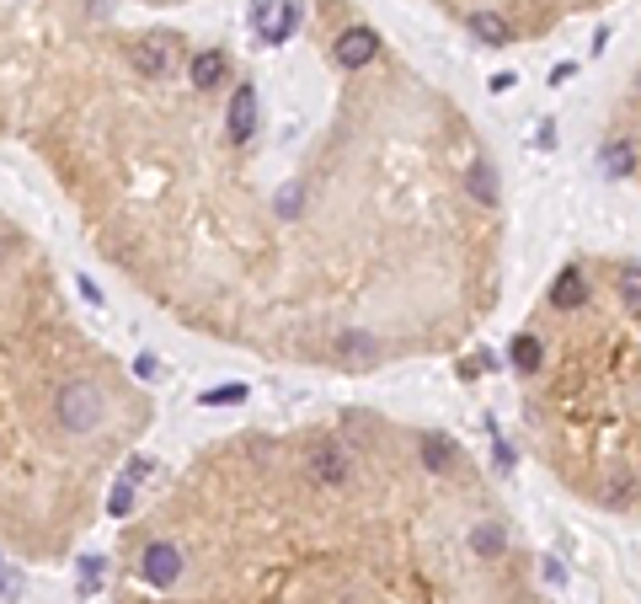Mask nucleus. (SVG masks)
Masks as SVG:
<instances>
[{
  "label": "nucleus",
  "mask_w": 641,
  "mask_h": 604,
  "mask_svg": "<svg viewBox=\"0 0 641 604\" xmlns=\"http://www.w3.org/2000/svg\"><path fill=\"white\" fill-rule=\"evenodd\" d=\"M139 572H145V583H155V588H171L182 578V551L171 546V540H150L145 546V556H139Z\"/></svg>",
  "instance_id": "3"
},
{
  "label": "nucleus",
  "mask_w": 641,
  "mask_h": 604,
  "mask_svg": "<svg viewBox=\"0 0 641 604\" xmlns=\"http://www.w3.org/2000/svg\"><path fill=\"white\" fill-rule=\"evenodd\" d=\"M471 551L476 556H497V551H503V530H497V524H476V530H471Z\"/></svg>",
  "instance_id": "15"
},
{
  "label": "nucleus",
  "mask_w": 641,
  "mask_h": 604,
  "mask_svg": "<svg viewBox=\"0 0 641 604\" xmlns=\"http://www.w3.org/2000/svg\"><path fill=\"white\" fill-rule=\"evenodd\" d=\"M54 412H59V423H65V433H91V428H97V417H102V391L91 380H75V385L59 391Z\"/></svg>",
  "instance_id": "1"
},
{
  "label": "nucleus",
  "mask_w": 641,
  "mask_h": 604,
  "mask_svg": "<svg viewBox=\"0 0 641 604\" xmlns=\"http://www.w3.org/2000/svg\"><path fill=\"white\" fill-rule=\"evenodd\" d=\"M113 11V0H91V17H107Z\"/></svg>",
  "instance_id": "23"
},
{
  "label": "nucleus",
  "mask_w": 641,
  "mask_h": 604,
  "mask_svg": "<svg viewBox=\"0 0 641 604\" xmlns=\"http://www.w3.org/2000/svg\"><path fill=\"white\" fill-rule=\"evenodd\" d=\"M102 583V556H81V594H97Z\"/></svg>",
  "instance_id": "19"
},
{
  "label": "nucleus",
  "mask_w": 641,
  "mask_h": 604,
  "mask_svg": "<svg viewBox=\"0 0 641 604\" xmlns=\"http://www.w3.org/2000/svg\"><path fill=\"white\" fill-rule=\"evenodd\" d=\"M230 75V59L220 49H198L193 65H187V81H193V91H214Z\"/></svg>",
  "instance_id": "6"
},
{
  "label": "nucleus",
  "mask_w": 641,
  "mask_h": 604,
  "mask_svg": "<svg viewBox=\"0 0 641 604\" xmlns=\"http://www.w3.org/2000/svg\"><path fill=\"white\" fill-rule=\"evenodd\" d=\"M134 375L139 380H155V375H161V364H155V359H134Z\"/></svg>",
  "instance_id": "21"
},
{
  "label": "nucleus",
  "mask_w": 641,
  "mask_h": 604,
  "mask_svg": "<svg viewBox=\"0 0 641 604\" xmlns=\"http://www.w3.org/2000/svg\"><path fill=\"white\" fill-rule=\"evenodd\" d=\"M278 209H284V214H294V209H300V188H289L284 198H278Z\"/></svg>",
  "instance_id": "22"
},
{
  "label": "nucleus",
  "mask_w": 641,
  "mask_h": 604,
  "mask_svg": "<svg viewBox=\"0 0 641 604\" xmlns=\"http://www.w3.org/2000/svg\"><path fill=\"white\" fill-rule=\"evenodd\" d=\"M129 508H134V482H118L113 492H107V514H113V519H123Z\"/></svg>",
  "instance_id": "18"
},
{
  "label": "nucleus",
  "mask_w": 641,
  "mask_h": 604,
  "mask_svg": "<svg viewBox=\"0 0 641 604\" xmlns=\"http://www.w3.org/2000/svg\"><path fill=\"white\" fill-rule=\"evenodd\" d=\"M310 471H316V482H348V476H353V466H348V455H342V449L337 444H321L316 449V455H310Z\"/></svg>",
  "instance_id": "7"
},
{
  "label": "nucleus",
  "mask_w": 641,
  "mask_h": 604,
  "mask_svg": "<svg viewBox=\"0 0 641 604\" xmlns=\"http://www.w3.org/2000/svg\"><path fill=\"white\" fill-rule=\"evenodd\" d=\"M465 188H471L476 204H497V172H492L487 161H476L471 172H465Z\"/></svg>",
  "instance_id": "12"
},
{
  "label": "nucleus",
  "mask_w": 641,
  "mask_h": 604,
  "mask_svg": "<svg viewBox=\"0 0 641 604\" xmlns=\"http://www.w3.org/2000/svg\"><path fill=\"white\" fill-rule=\"evenodd\" d=\"M198 401H203V407H241V401H246V385H241V380H225V385H214V391H203Z\"/></svg>",
  "instance_id": "14"
},
{
  "label": "nucleus",
  "mask_w": 641,
  "mask_h": 604,
  "mask_svg": "<svg viewBox=\"0 0 641 604\" xmlns=\"http://www.w3.org/2000/svg\"><path fill=\"white\" fill-rule=\"evenodd\" d=\"M615 294H620V305H631V311L641 316V262L615 273Z\"/></svg>",
  "instance_id": "13"
},
{
  "label": "nucleus",
  "mask_w": 641,
  "mask_h": 604,
  "mask_svg": "<svg viewBox=\"0 0 641 604\" xmlns=\"http://www.w3.org/2000/svg\"><path fill=\"white\" fill-rule=\"evenodd\" d=\"M134 65L145 70V75H161V70H166V43H139V49H134Z\"/></svg>",
  "instance_id": "16"
},
{
  "label": "nucleus",
  "mask_w": 641,
  "mask_h": 604,
  "mask_svg": "<svg viewBox=\"0 0 641 604\" xmlns=\"http://www.w3.org/2000/svg\"><path fill=\"white\" fill-rule=\"evenodd\" d=\"M449 455H455V449H449L439 433H428V439H422V466H428V471H444Z\"/></svg>",
  "instance_id": "17"
},
{
  "label": "nucleus",
  "mask_w": 641,
  "mask_h": 604,
  "mask_svg": "<svg viewBox=\"0 0 641 604\" xmlns=\"http://www.w3.org/2000/svg\"><path fill=\"white\" fill-rule=\"evenodd\" d=\"M225 129L236 145H246V139L257 134V91L252 86H236V97H230V113H225Z\"/></svg>",
  "instance_id": "5"
},
{
  "label": "nucleus",
  "mask_w": 641,
  "mask_h": 604,
  "mask_svg": "<svg viewBox=\"0 0 641 604\" xmlns=\"http://www.w3.org/2000/svg\"><path fill=\"white\" fill-rule=\"evenodd\" d=\"M599 166H604V177H631L636 172V150L625 145V139H609V145L599 150Z\"/></svg>",
  "instance_id": "10"
},
{
  "label": "nucleus",
  "mask_w": 641,
  "mask_h": 604,
  "mask_svg": "<svg viewBox=\"0 0 641 604\" xmlns=\"http://www.w3.org/2000/svg\"><path fill=\"white\" fill-rule=\"evenodd\" d=\"M471 33L487 43V49H503V43H513V27H508V17H497V11H471Z\"/></svg>",
  "instance_id": "9"
},
{
  "label": "nucleus",
  "mask_w": 641,
  "mask_h": 604,
  "mask_svg": "<svg viewBox=\"0 0 641 604\" xmlns=\"http://www.w3.org/2000/svg\"><path fill=\"white\" fill-rule=\"evenodd\" d=\"M545 364V343L535 332H519L513 337V369H524V375H535V369Z\"/></svg>",
  "instance_id": "11"
},
{
  "label": "nucleus",
  "mask_w": 641,
  "mask_h": 604,
  "mask_svg": "<svg viewBox=\"0 0 641 604\" xmlns=\"http://www.w3.org/2000/svg\"><path fill=\"white\" fill-rule=\"evenodd\" d=\"M150 476H155V460H150V455H134V460H129V476H123V482H150Z\"/></svg>",
  "instance_id": "20"
},
{
  "label": "nucleus",
  "mask_w": 641,
  "mask_h": 604,
  "mask_svg": "<svg viewBox=\"0 0 641 604\" xmlns=\"http://www.w3.org/2000/svg\"><path fill=\"white\" fill-rule=\"evenodd\" d=\"M374 54H380V38H374L369 27H348V33L337 38V49H332V59L342 70H364Z\"/></svg>",
  "instance_id": "4"
},
{
  "label": "nucleus",
  "mask_w": 641,
  "mask_h": 604,
  "mask_svg": "<svg viewBox=\"0 0 641 604\" xmlns=\"http://www.w3.org/2000/svg\"><path fill=\"white\" fill-rule=\"evenodd\" d=\"M252 27H257V38L268 43V49H278V43H289L294 27H300V6H289V0H257Z\"/></svg>",
  "instance_id": "2"
},
{
  "label": "nucleus",
  "mask_w": 641,
  "mask_h": 604,
  "mask_svg": "<svg viewBox=\"0 0 641 604\" xmlns=\"http://www.w3.org/2000/svg\"><path fill=\"white\" fill-rule=\"evenodd\" d=\"M583 300H588L583 273H577V268H561V273H556V284H551V305H556V311H577Z\"/></svg>",
  "instance_id": "8"
}]
</instances>
